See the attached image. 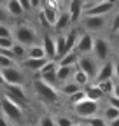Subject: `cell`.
I'll use <instances>...</instances> for the list:
<instances>
[{
	"label": "cell",
	"instance_id": "6da1fadb",
	"mask_svg": "<svg viewBox=\"0 0 119 126\" xmlns=\"http://www.w3.org/2000/svg\"><path fill=\"white\" fill-rule=\"evenodd\" d=\"M12 39H14V42H18L25 47L33 46V44H40V33L37 32V28L32 26L30 23L12 25Z\"/></svg>",
	"mask_w": 119,
	"mask_h": 126
},
{
	"label": "cell",
	"instance_id": "7a4b0ae2",
	"mask_svg": "<svg viewBox=\"0 0 119 126\" xmlns=\"http://www.w3.org/2000/svg\"><path fill=\"white\" fill-rule=\"evenodd\" d=\"M110 16H81V19L77 21L81 32H88L91 35H102L105 28L109 26Z\"/></svg>",
	"mask_w": 119,
	"mask_h": 126
},
{
	"label": "cell",
	"instance_id": "3957f363",
	"mask_svg": "<svg viewBox=\"0 0 119 126\" xmlns=\"http://www.w3.org/2000/svg\"><path fill=\"white\" fill-rule=\"evenodd\" d=\"M32 89H33V94H35V96H37L42 103L54 105V103H58V100H60L58 89L53 88V86H49V84H46V82H44L42 79H39V77H35L33 81H32Z\"/></svg>",
	"mask_w": 119,
	"mask_h": 126
},
{
	"label": "cell",
	"instance_id": "277c9868",
	"mask_svg": "<svg viewBox=\"0 0 119 126\" xmlns=\"http://www.w3.org/2000/svg\"><path fill=\"white\" fill-rule=\"evenodd\" d=\"M110 53H112V40L107 37V35H93V49H91V54L100 61H107L110 60Z\"/></svg>",
	"mask_w": 119,
	"mask_h": 126
},
{
	"label": "cell",
	"instance_id": "5b68a950",
	"mask_svg": "<svg viewBox=\"0 0 119 126\" xmlns=\"http://www.w3.org/2000/svg\"><path fill=\"white\" fill-rule=\"evenodd\" d=\"M0 110H2V116L7 121H12V123H21L23 117H25V109L19 107L18 103L11 102L9 98H5L4 94L0 98Z\"/></svg>",
	"mask_w": 119,
	"mask_h": 126
},
{
	"label": "cell",
	"instance_id": "8992f818",
	"mask_svg": "<svg viewBox=\"0 0 119 126\" xmlns=\"http://www.w3.org/2000/svg\"><path fill=\"white\" fill-rule=\"evenodd\" d=\"M2 94L5 98H9L11 102L18 103L19 107L26 109L28 107V96H26V91L23 86H18V84H4L2 86Z\"/></svg>",
	"mask_w": 119,
	"mask_h": 126
},
{
	"label": "cell",
	"instance_id": "52a82bcc",
	"mask_svg": "<svg viewBox=\"0 0 119 126\" xmlns=\"http://www.w3.org/2000/svg\"><path fill=\"white\" fill-rule=\"evenodd\" d=\"M72 110H74V114H75V116L82 121V119H88V117L98 116V112H100V103L84 98L82 102H79V103H75V105H72Z\"/></svg>",
	"mask_w": 119,
	"mask_h": 126
},
{
	"label": "cell",
	"instance_id": "ba28073f",
	"mask_svg": "<svg viewBox=\"0 0 119 126\" xmlns=\"http://www.w3.org/2000/svg\"><path fill=\"white\" fill-rule=\"evenodd\" d=\"M75 67H77L79 70H82V72L89 77V81L93 82L95 77H96V72H98V67H100V61H98L93 54H81Z\"/></svg>",
	"mask_w": 119,
	"mask_h": 126
},
{
	"label": "cell",
	"instance_id": "9c48e42d",
	"mask_svg": "<svg viewBox=\"0 0 119 126\" xmlns=\"http://www.w3.org/2000/svg\"><path fill=\"white\" fill-rule=\"evenodd\" d=\"M56 68H58L56 60H47L46 63H44V67L35 74V77L42 79V81L46 82V84L56 88V86H58V81H56Z\"/></svg>",
	"mask_w": 119,
	"mask_h": 126
},
{
	"label": "cell",
	"instance_id": "30bf717a",
	"mask_svg": "<svg viewBox=\"0 0 119 126\" xmlns=\"http://www.w3.org/2000/svg\"><path fill=\"white\" fill-rule=\"evenodd\" d=\"M117 7V0H107V2H100L95 5H89L82 9L84 16H110V12Z\"/></svg>",
	"mask_w": 119,
	"mask_h": 126
},
{
	"label": "cell",
	"instance_id": "8fae6325",
	"mask_svg": "<svg viewBox=\"0 0 119 126\" xmlns=\"http://www.w3.org/2000/svg\"><path fill=\"white\" fill-rule=\"evenodd\" d=\"M0 72H2V77H4L5 84L23 86V82H25V70H21L18 65H12L9 68H0Z\"/></svg>",
	"mask_w": 119,
	"mask_h": 126
},
{
	"label": "cell",
	"instance_id": "7c38bea8",
	"mask_svg": "<svg viewBox=\"0 0 119 126\" xmlns=\"http://www.w3.org/2000/svg\"><path fill=\"white\" fill-rule=\"evenodd\" d=\"M91 49H93V35L88 33V32H81L79 30V37L75 40L74 51L81 56V54H91Z\"/></svg>",
	"mask_w": 119,
	"mask_h": 126
},
{
	"label": "cell",
	"instance_id": "4fadbf2b",
	"mask_svg": "<svg viewBox=\"0 0 119 126\" xmlns=\"http://www.w3.org/2000/svg\"><path fill=\"white\" fill-rule=\"evenodd\" d=\"M40 46H42V51L46 60H56V44H54V33L51 32H44L40 35Z\"/></svg>",
	"mask_w": 119,
	"mask_h": 126
},
{
	"label": "cell",
	"instance_id": "5bb4252c",
	"mask_svg": "<svg viewBox=\"0 0 119 126\" xmlns=\"http://www.w3.org/2000/svg\"><path fill=\"white\" fill-rule=\"evenodd\" d=\"M67 7V12L70 14V19H72V25H75L81 16H82V9H84V0H68L65 4Z\"/></svg>",
	"mask_w": 119,
	"mask_h": 126
},
{
	"label": "cell",
	"instance_id": "9a60e30c",
	"mask_svg": "<svg viewBox=\"0 0 119 126\" xmlns=\"http://www.w3.org/2000/svg\"><path fill=\"white\" fill-rule=\"evenodd\" d=\"M46 61H47L46 58H39V60H35V58H25V60H21L19 63H16V65H18L21 70L37 74V72L44 67V63H46Z\"/></svg>",
	"mask_w": 119,
	"mask_h": 126
},
{
	"label": "cell",
	"instance_id": "2e32d148",
	"mask_svg": "<svg viewBox=\"0 0 119 126\" xmlns=\"http://www.w3.org/2000/svg\"><path fill=\"white\" fill-rule=\"evenodd\" d=\"M114 79V67H112V60H107L100 63L98 67V72H96V77L93 82H102V81H110Z\"/></svg>",
	"mask_w": 119,
	"mask_h": 126
},
{
	"label": "cell",
	"instance_id": "e0dca14e",
	"mask_svg": "<svg viewBox=\"0 0 119 126\" xmlns=\"http://www.w3.org/2000/svg\"><path fill=\"white\" fill-rule=\"evenodd\" d=\"M70 26H72L70 14L67 12V9H60V12H58V18H56V23H54L53 30L56 32V33H63V32H67Z\"/></svg>",
	"mask_w": 119,
	"mask_h": 126
},
{
	"label": "cell",
	"instance_id": "ac0fdd59",
	"mask_svg": "<svg viewBox=\"0 0 119 126\" xmlns=\"http://www.w3.org/2000/svg\"><path fill=\"white\" fill-rule=\"evenodd\" d=\"M4 5H5L7 14L11 16V19H21V18H25V11L21 9L18 0H5Z\"/></svg>",
	"mask_w": 119,
	"mask_h": 126
},
{
	"label": "cell",
	"instance_id": "d6986e66",
	"mask_svg": "<svg viewBox=\"0 0 119 126\" xmlns=\"http://www.w3.org/2000/svg\"><path fill=\"white\" fill-rule=\"evenodd\" d=\"M75 65H67V67H58L56 68V81H58V86L60 84H63L67 81H70L74 72H75Z\"/></svg>",
	"mask_w": 119,
	"mask_h": 126
},
{
	"label": "cell",
	"instance_id": "ffe728a7",
	"mask_svg": "<svg viewBox=\"0 0 119 126\" xmlns=\"http://www.w3.org/2000/svg\"><path fill=\"white\" fill-rule=\"evenodd\" d=\"M82 91H84V94H86V98H88V100H93V102H98V103H100L103 98H105V96H103V93L100 91V88H98L95 82L84 86Z\"/></svg>",
	"mask_w": 119,
	"mask_h": 126
},
{
	"label": "cell",
	"instance_id": "44dd1931",
	"mask_svg": "<svg viewBox=\"0 0 119 126\" xmlns=\"http://www.w3.org/2000/svg\"><path fill=\"white\" fill-rule=\"evenodd\" d=\"M9 56H11V60H14L16 63H19L21 60L26 58V47L21 46V44H18V42H14L12 47L9 49Z\"/></svg>",
	"mask_w": 119,
	"mask_h": 126
},
{
	"label": "cell",
	"instance_id": "7402d4cb",
	"mask_svg": "<svg viewBox=\"0 0 119 126\" xmlns=\"http://www.w3.org/2000/svg\"><path fill=\"white\" fill-rule=\"evenodd\" d=\"M77 60H79V54L75 51H68L65 53L61 58L56 60V65L58 67H67V65H77Z\"/></svg>",
	"mask_w": 119,
	"mask_h": 126
},
{
	"label": "cell",
	"instance_id": "603a6c76",
	"mask_svg": "<svg viewBox=\"0 0 119 126\" xmlns=\"http://www.w3.org/2000/svg\"><path fill=\"white\" fill-rule=\"evenodd\" d=\"M70 81H74V82H75L77 86H81V88H84V86H88V84H91L89 77H88L82 70H79V68H75V72H74V75H72Z\"/></svg>",
	"mask_w": 119,
	"mask_h": 126
},
{
	"label": "cell",
	"instance_id": "cb8c5ba5",
	"mask_svg": "<svg viewBox=\"0 0 119 126\" xmlns=\"http://www.w3.org/2000/svg\"><path fill=\"white\" fill-rule=\"evenodd\" d=\"M103 121H105V123H109V121H112V119H116V117H119V110L117 109H114L112 105H105V107H103L102 109V116H100Z\"/></svg>",
	"mask_w": 119,
	"mask_h": 126
},
{
	"label": "cell",
	"instance_id": "d4e9b609",
	"mask_svg": "<svg viewBox=\"0 0 119 126\" xmlns=\"http://www.w3.org/2000/svg\"><path fill=\"white\" fill-rule=\"evenodd\" d=\"M26 58H46L44 56V51H42V46L40 44H33V46H28L26 47Z\"/></svg>",
	"mask_w": 119,
	"mask_h": 126
},
{
	"label": "cell",
	"instance_id": "484cf974",
	"mask_svg": "<svg viewBox=\"0 0 119 126\" xmlns=\"http://www.w3.org/2000/svg\"><path fill=\"white\" fill-rule=\"evenodd\" d=\"M98 88H100V91L103 93V96H110L112 94V88H114V79H110V81H102V82H95Z\"/></svg>",
	"mask_w": 119,
	"mask_h": 126
},
{
	"label": "cell",
	"instance_id": "4316f807",
	"mask_svg": "<svg viewBox=\"0 0 119 126\" xmlns=\"http://www.w3.org/2000/svg\"><path fill=\"white\" fill-rule=\"evenodd\" d=\"M84 98H86V94H84V91H82V89H79V91H75L74 94L67 96V100H68V103H70V105H75V103L82 102Z\"/></svg>",
	"mask_w": 119,
	"mask_h": 126
},
{
	"label": "cell",
	"instance_id": "83f0119b",
	"mask_svg": "<svg viewBox=\"0 0 119 126\" xmlns=\"http://www.w3.org/2000/svg\"><path fill=\"white\" fill-rule=\"evenodd\" d=\"M112 12H114V14H112V19H110V23H109V26H110V33H114V32L119 30V9L116 7Z\"/></svg>",
	"mask_w": 119,
	"mask_h": 126
},
{
	"label": "cell",
	"instance_id": "f1b7e54d",
	"mask_svg": "<svg viewBox=\"0 0 119 126\" xmlns=\"http://www.w3.org/2000/svg\"><path fill=\"white\" fill-rule=\"evenodd\" d=\"M88 126H107V123L103 121L100 116H93V117H88V119H82Z\"/></svg>",
	"mask_w": 119,
	"mask_h": 126
},
{
	"label": "cell",
	"instance_id": "f546056e",
	"mask_svg": "<svg viewBox=\"0 0 119 126\" xmlns=\"http://www.w3.org/2000/svg\"><path fill=\"white\" fill-rule=\"evenodd\" d=\"M11 16L7 14V11H5V5L0 2V23H4V25H11Z\"/></svg>",
	"mask_w": 119,
	"mask_h": 126
},
{
	"label": "cell",
	"instance_id": "4dcf8cb0",
	"mask_svg": "<svg viewBox=\"0 0 119 126\" xmlns=\"http://www.w3.org/2000/svg\"><path fill=\"white\" fill-rule=\"evenodd\" d=\"M54 124H56V126H72V124H74V121H72V117L60 116V117H56V119H54Z\"/></svg>",
	"mask_w": 119,
	"mask_h": 126
},
{
	"label": "cell",
	"instance_id": "1f68e13d",
	"mask_svg": "<svg viewBox=\"0 0 119 126\" xmlns=\"http://www.w3.org/2000/svg\"><path fill=\"white\" fill-rule=\"evenodd\" d=\"M12 65H16V61L11 60L9 56H4V54H0V68H9Z\"/></svg>",
	"mask_w": 119,
	"mask_h": 126
},
{
	"label": "cell",
	"instance_id": "d6a6232c",
	"mask_svg": "<svg viewBox=\"0 0 119 126\" xmlns=\"http://www.w3.org/2000/svg\"><path fill=\"white\" fill-rule=\"evenodd\" d=\"M14 44L12 37H0V49H11Z\"/></svg>",
	"mask_w": 119,
	"mask_h": 126
},
{
	"label": "cell",
	"instance_id": "836d02e7",
	"mask_svg": "<svg viewBox=\"0 0 119 126\" xmlns=\"http://www.w3.org/2000/svg\"><path fill=\"white\" fill-rule=\"evenodd\" d=\"M0 37H12V26L0 23Z\"/></svg>",
	"mask_w": 119,
	"mask_h": 126
},
{
	"label": "cell",
	"instance_id": "e575fe53",
	"mask_svg": "<svg viewBox=\"0 0 119 126\" xmlns=\"http://www.w3.org/2000/svg\"><path fill=\"white\" fill-rule=\"evenodd\" d=\"M39 126H56V124H54V119L49 114H44L39 121Z\"/></svg>",
	"mask_w": 119,
	"mask_h": 126
},
{
	"label": "cell",
	"instance_id": "d590c367",
	"mask_svg": "<svg viewBox=\"0 0 119 126\" xmlns=\"http://www.w3.org/2000/svg\"><path fill=\"white\" fill-rule=\"evenodd\" d=\"M18 2H19V5H21V9L25 11V14H26V12H30V11H32V7H30V0H18Z\"/></svg>",
	"mask_w": 119,
	"mask_h": 126
},
{
	"label": "cell",
	"instance_id": "8d00e7d4",
	"mask_svg": "<svg viewBox=\"0 0 119 126\" xmlns=\"http://www.w3.org/2000/svg\"><path fill=\"white\" fill-rule=\"evenodd\" d=\"M107 103H109V105H112L114 109H117V110H119V98H114V96H107Z\"/></svg>",
	"mask_w": 119,
	"mask_h": 126
},
{
	"label": "cell",
	"instance_id": "74e56055",
	"mask_svg": "<svg viewBox=\"0 0 119 126\" xmlns=\"http://www.w3.org/2000/svg\"><path fill=\"white\" fill-rule=\"evenodd\" d=\"M112 67H114V77H116V81L119 82V61L117 60H112Z\"/></svg>",
	"mask_w": 119,
	"mask_h": 126
},
{
	"label": "cell",
	"instance_id": "f35d334b",
	"mask_svg": "<svg viewBox=\"0 0 119 126\" xmlns=\"http://www.w3.org/2000/svg\"><path fill=\"white\" fill-rule=\"evenodd\" d=\"M110 96L119 98V82H114V88H112V94H110Z\"/></svg>",
	"mask_w": 119,
	"mask_h": 126
},
{
	"label": "cell",
	"instance_id": "ab89813d",
	"mask_svg": "<svg viewBox=\"0 0 119 126\" xmlns=\"http://www.w3.org/2000/svg\"><path fill=\"white\" fill-rule=\"evenodd\" d=\"M100 2H107V0H84V7L95 5V4H100Z\"/></svg>",
	"mask_w": 119,
	"mask_h": 126
},
{
	"label": "cell",
	"instance_id": "60d3db41",
	"mask_svg": "<svg viewBox=\"0 0 119 126\" xmlns=\"http://www.w3.org/2000/svg\"><path fill=\"white\" fill-rule=\"evenodd\" d=\"M0 126H11V123H9L4 116H0Z\"/></svg>",
	"mask_w": 119,
	"mask_h": 126
},
{
	"label": "cell",
	"instance_id": "b9f144b4",
	"mask_svg": "<svg viewBox=\"0 0 119 126\" xmlns=\"http://www.w3.org/2000/svg\"><path fill=\"white\" fill-rule=\"evenodd\" d=\"M107 126H119V117H116V119L109 121V123H107Z\"/></svg>",
	"mask_w": 119,
	"mask_h": 126
},
{
	"label": "cell",
	"instance_id": "7bdbcfd3",
	"mask_svg": "<svg viewBox=\"0 0 119 126\" xmlns=\"http://www.w3.org/2000/svg\"><path fill=\"white\" fill-rule=\"evenodd\" d=\"M112 35H114V44H119V30H117V32H114Z\"/></svg>",
	"mask_w": 119,
	"mask_h": 126
},
{
	"label": "cell",
	"instance_id": "ee69618b",
	"mask_svg": "<svg viewBox=\"0 0 119 126\" xmlns=\"http://www.w3.org/2000/svg\"><path fill=\"white\" fill-rule=\"evenodd\" d=\"M116 60L119 61V44H116Z\"/></svg>",
	"mask_w": 119,
	"mask_h": 126
},
{
	"label": "cell",
	"instance_id": "f6af8a7d",
	"mask_svg": "<svg viewBox=\"0 0 119 126\" xmlns=\"http://www.w3.org/2000/svg\"><path fill=\"white\" fill-rule=\"evenodd\" d=\"M72 126H88V124H86L84 121H79V123H74Z\"/></svg>",
	"mask_w": 119,
	"mask_h": 126
},
{
	"label": "cell",
	"instance_id": "bcb514c9",
	"mask_svg": "<svg viewBox=\"0 0 119 126\" xmlns=\"http://www.w3.org/2000/svg\"><path fill=\"white\" fill-rule=\"evenodd\" d=\"M5 82H4V77H2V72H0V88H2Z\"/></svg>",
	"mask_w": 119,
	"mask_h": 126
},
{
	"label": "cell",
	"instance_id": "7dc6e473",
	"mask_svg": "<svg viewBox=\"0 0 119 126\" xmlns=\"http://www.w3.org/2000/svg\"><path fill=\"white\" fill-rule=\"evenodd\" d=\"M53 2H54V4H58V5H63V2H61V0H53Z\"/></svg>",
	"mask_w": 119,
	"mask_h": 126
},
{
	"label": "cell",
	"instance_id": "c3c4849f",
	"mask_svg": "<svg viewBox=\"0 0 119 126\" xmlns=\"http://www.w3.org/2000/svg\"><path fill=\"white\" fill-rule=\"evenodd\" d=\"M61 2H63V5H65V4H67V2H68V0H61Z\"/></svg>",
	"mask_w": 119,
	"mask_h": 126
}]
</instances>
